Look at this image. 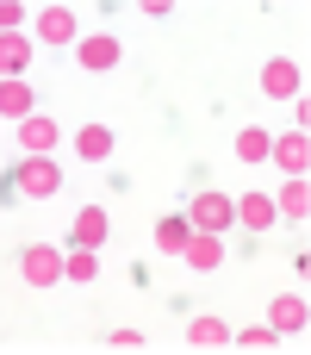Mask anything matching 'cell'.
Instances as JSON below:
<instances>
[{"label":"cell","instance_id":"obj_1","mask_svg":"<svg viewBox=\"0 0 311 355\" xmlns=\"http://www.w3.org/2000/svg\"><path fill=\"white\" fill-rule=\"evenodd\" d=\"M12 181H19L25 200H50V193L62 187V168H56V156H25V162L12 168Z\"/></svg>","mask_w":311,"mask_h":355},{"label":"cell","instance_id":"obj_15","mask_svg":"<svg viewBox=\"0 0 311 355\" xmlns=\"http://www.w3.org/2000/svg\"><path fill=\"white\" fill-rule=\"evenodd\" d=\"M274 212H287V218H305V212H311V187H305V175H287V181H281V200H274Z\"/></svg>","mask_w":311,"mask_h":355},{"label":"cell","instance_id":"obj_3","mask_svg":"<svg viewBox=\"0 0 311 355\" xmlns=\"http://www.w3.org/2000/svg\"><path fill=\"white\" fill-rule=\"evenodd\" d=\"M231 218H237V212H231V200H224V193H212V187H206V193H193V206H187V225H193V231H212V237H218V231H231Z\"/></svg>","mask_w":311,"mask_h":355},{"label":"cell","instance_id":"obj_19","mask_svg":"<svg viewBox=\"0 0 311 355\" xmlns=\"http://www.w3.org/2000/svg\"><path fill=\"white\" fill-rule=\"evenodd\" d=\"M187 237H193V225H187V218H162V225H156V250H162V256H181V243H187Z\"/></svg>","mask_w":311,"mask_h":355},{"label":"cell","instance_id":"obj_12","mask_svg":"<svg viewBox=\"0 0 311 355\" xmlns=\"http://www.w3.org/2000/svg\"><path fill=\"white\" fill-rule=\"evenodd\" d=\"M187 343H193V349H224V343H231V324H224V318H206V312H199V318L187 324Z\"/></svg>","mask_w":311,"mask_h":355},{"label":"cell","instance_id":"obj_17","mask_svg":"<svg viewBox=\"0 0 311 355\" xmlns=\"http://www.w3.org/2000/svg\"><path fill=\"white\" fill-rule=\"evenodd\" d=\"M75 150H81L87 162H106V156H112V131H106V125H87V131L75 137Z\"/></svg>","mask_w":311,"mask_h":355},{"label":"cell","instance_id":"obj_10","mask_svg":"<svg viewBox=\"0 0 311 355\" xmlns=\"http://www.w3.org/2000/svg\"><path fill=\"white\" fill-rule=\"evenodd\" d=\"M106 237H112L106 212H100V206H81V212H75V243H81V250H100Z\"/></svg>","mask_w":311,"mask_h":355},{"label":"cell","instance_id":"obj_5","mask_svg":"<svg viewBox=\"0 0 311 355\" xmlns=\"http://www.w3.org/2000/svg\"><path fill=\"white\" fill-rule=\"evenodd\" d=\"M75 56H81V69H94V75H100V69H112V62H118V37H112V31H87V37L75 44Z\"/></svg>","mask_w":311,"mask_h":355},{"label":"cell","instance_id":"obj_22","mask_svg":"<svg viewBox=\"0 0 311 355\" xmlns=\"http://www.w3.org/2000/svg\"><path fill=\"white\" fill-rule=\"evenodd\" d=\"M25 25V6L19 0H0V31H19Z\"/></svg>","mask_w":311,"mask_h":355},{"label":"cell","instance_id":"obj_13","mask_svg":"<svg viewBox=\"0 0 311 355\" xmlns=\"http://www.w3.org/2000/svg\"><path fill=\"white\" fill-rule=\"evenodd\" d=\"M0 119H31V81H19V75L0 81Z\"/></svg>","mask_w":311,"mask_h":355},{"label":"cell","instance_id":"obj_11","mask_svg":"<svg viewBox=\"0 0 311 355\" xmlns=\"http://www.w3.org/2000/svg\"><path fill=\"white\" fill-rule=\"evenodd\" d=\"M231 212H237L249 231H268V225L281 218V212H274V200H262V193H243V200H231Z\"/></svg>","mask_w":311,"mask_h":355},{"label":"cell","instance_id":"obj_7","mask_svg":"<svg viewBox=\"0 0 311 355\" xmlns=\"http://www.w3.org/2000/svg\"><path fill=\"white\" fill-rule=\"evenodd\" d=\"M181 256H187V268H199V275H212V268L224 262V243H218L212 231H193V237L181 243Z\"/></svg>","mask_w":311,"mask_h":355},{"label":"cell","instance_id":"obj_2","mask_svg":"<svg viewBox=\"0 0 311 355\" xmlns=\"http://www.w3.org/2000/svg\"><path fill=\"white\" fill-rule=\"evenodd\" d=\"M19 281H31V287H56V281H62V250H50V243H25V250H19Z\"/></svg>","mask_w":311,"mask_h":355},{"label":"cell","instance_id":"obj_4","mask_svg":"<svg viewBox=\"0 0 311 355\" xmlns=\"http://www.w3.org/2000/svg\"><path fill=\"white\" fill-rule=\"evenodd\" d=\"M268 156H274L287 175H305V168H311V137H305V131H281V137L268 144Z\"/></svg>","mask_w":311,"mask_h":355},{"label":"cell","instance_id":"obj_18","mask_svg":"<svg viewBox=\"0 0 311 355\" xmlns=\"http://www.w3.org/2000/svg\"><path fill=\"white\" fill-rule=\"evenodd\" d=\"M268 144H274V137H268L262 125H243V131H237V156H243V162H268Z\"/></svg>","mask_w":311,"mask_h":355},{"label":"cell","instance_id":"obj_6","mask_svg":"<svg viewBox=\"0 0 311 355\" xmlns=\"http://www.w3.org/2000/svg\"><path fill=\"white\" fill-rule=\"evenodd\" d=\"M56 119H44V112H31V119H19V144H25V156H50L56 150Z\"/></svg>","mask_w":311,"mask_h":355},{"label":"cell","instance_id":"obj_14","mask_svg":"<svg viewBox=\"0 0 311 355\" xmlns=\"http://www.w3.org/2000/svg\"><path fill=\"white\" fill-rule=\"evenodd\" d=\"M268 324H274V331H305V324H311L305 300H299V293H281V300H274V312H268Z\"/></svg>","mask_w":311,"mask_h":355},{"label":"cell","instance_id":"obj_16","mask_svg":"<svg viewBox=\"0 0 311 355\" xmlns=\"http://www.w3.org/2000/svg\"><path fill=\"white\" fill-rule=\"evenodd\" d=\"M31 62V37H19V31H0V75H19Z\"/></svg>","mask_w":311,"mask_h":355},{"label":"cell","instance_id":"obj_9","mask_svg":"<svg viewBox=\"0 0 311 355\" xmlns=\"http://www.w3.org/2000/svg\"><path fill=\"white\" fill-rule=\"evenodd\" d=\"M299 81H305V75H299V62H287V56H274V62L262 69V87H268L274 100H293V94H299Z\"/></svg>","mask_w":311,"mask_h":355},{"label":"cell","instance_id":"obj_8","mask_svg":"<svg viewBox=\"0 0 311 355\" xmlns=\"http://www.w3.org/2000/svg\"><path fill=\"white\" fill-rule=\"evenodd\" d=\"M31 25H37L44 44H75V12H69V6H44Z\"/></svg>","mask_w":311,"mask_h":355},{"label":"cell","instance_id":"obj_20","mask_svg":"<svg viewBox=\"0 0 311 355\" xmlns=\"http://www.w3.org/2000/svg\"><path fill=\"white\" fill-rule=\"evenodd\" d=\"M94 275H100L94 250H75V256H62V281H94Z\"/></svg>","mask_w":311,"mask_h":355},{"label":"cell","instance_id":"obj_21","mask_svg":"<svg viewBox=\"0 0 311 355\" xmlns=\"http://www.w3.org/2000/svg\"><path fill=\"white\" fill-rule=\"evenodd\" d=\"M231 343H237V349H274V343H281V331H262V324H249V331H231Z\"/></svg>","mask_w":311,"mask_h":355}]
</instances>
